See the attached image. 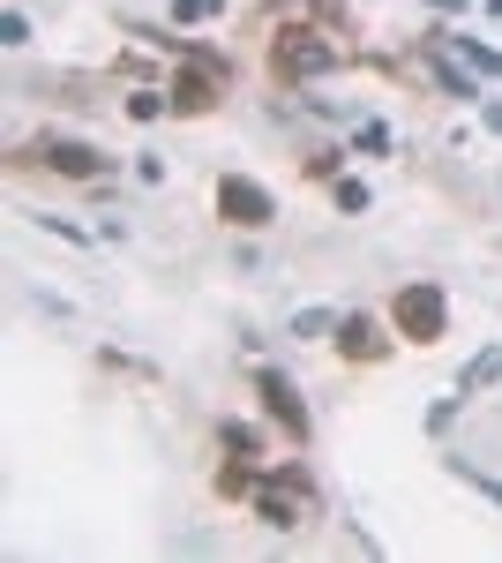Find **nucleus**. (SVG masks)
Returning <instances> with one entry per match:
<instances>
[{"mask_svg":"<svg viewBox=\"0 0 502 563\" xmlns=\"http://www.w3.org/2000/svg\"><path fill=\"white\" fill-rule=\"evenodd\" d=\"M443 8H458V0H443Z\"/></svg>","mask_w":502,"mask_h":563,"instance_id":"11","label":"nucleus"},{"mask_svg":"<svg viewBox=\"0 0 502 563\" xmlns=\"http://www.w3.org/2000/svg\"><path fill=\"white\" fill-rule=\"evenodd\" d=\"M217 203H225V218H233V225H270V218H278V203H270L255 180H241V174L217 188Z\"/></svg>","mask_w":502,"mask_h":563,"instance_id":"1","label":"nucleus"},{"mask_svg":"<svg viewBox=\"0 0 502 563\" xmlns=\"http://www.w3.org/2000/svg\"><path fill=\"white\" fill-rule=\"evenodd\" d=\"M337 346L345 353H376V323H368V316H345V323H337Z\"/></svg>","mask_w":502,"mask_h":563,"instance_id":"7","label":"nucleus"},{"mask_svg":"<svg viewBox=\"0 0 502 563\" xmlns=\"http://www.w3.org/2000/svg\"><path fill=\"white\" fill-rule=\"evenodd\" d=\"M450 53H458L472 76H502V53H495V45H480V38H450Z\"/></svg>","mask_w":502,"mask_h":563,"instance_id":"5","label":"nucleus"},{"mask_svg":"<svg viewBox=\"0 0 502 563\" xmlns=\"http://www.w3.org/2000/svg\"><path fill=\"white\" fill-rule=\"evenodd\" d=\"M0 45H31V23H23V15H15V8H8V15H0Z\"/></svg>","mask_w":502,"mask_h":563,"instance_id":"9","label":"nucleus"},{"mask_svg":"<svg viewBox=\"0 0 502 563\" xmlns=\"http://www.w3.org/2000/svg\"><path fill=\"white\" fill-rule=\"evenodd\" d=\"M480 384H502V346H488V353H472L458 368V390H480Z\"/></svg>","mask_w":502,"mask_h":563,"instance_id":"4","label":"nucleus"},{"mask_svg":"<svg viewBox=\"0 0 502 563\" xmlns=\"http://www.w3.org/2000/svg\"><path fill=\"white\" fill-rule=\"evenodd\" d=\"M398 323H405L413 339H435V331H443V294H435V286H405V294H398Z\"/></svg>","mask_w":502,"mask_h":563,"instance_id":"2","label":"nucleus"},{"mask_svg":"<svg viewBox=\"0 0 502 563\" xmlns=\"http://www.w3.org/2000/svg\"><path fill=\"white\" fill-rule=\"evenodd\" d=\"M263 398H270V413H278L286 429H308V406H300L293 390H286V376H263Z\"/></svg>","mask_w":502,"mask_h":563,"instance_id":"3","label":"nucleus"},{"mask_svg":"<svg viewBox=\"0 0 502 563\" xmlns=\"http://www.w3.org/2000/svg\"><path fill=\"white\" fill-rule=\"evenodd\" d=\"M45 166H60V174H98V151H83V143H53Z\"/></svg>","mask_w":502,"mask_h":563,"instance_id":"6","label":"nucleus"},{"mask_svg":"<svg viewBox=\"0 0 502 563\" xmlns=\"http://www.w3.org/2000/svg\"><path fill=\"white\" fill-rule=\"evenodd\" d=\"M472 481H480V496H495V504H502V481H488V474H472Z\"/></svg>","mask_w":502,"mask_h":563,"instance_id":"10","label":"nucleus"},{"mask_svg":"<svg viewBox=\"0 0 502 563\" xmlns=\"http://www.w3.org/2000/svg\"><path fill=\"white\" fill-rule=\"evenodd\" d=\"M286 68H331V53L323 45H286Z\"/></svg>","mask_w":502,"mask_h":563,"instance_id":"8","label":"nucleus"}]
</instances>
